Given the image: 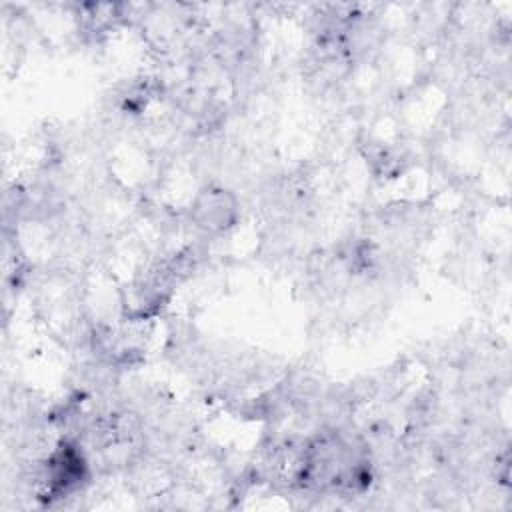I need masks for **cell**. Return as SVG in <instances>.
Listing matches in <instances>:
<instances>
[{
  "label": "cell",
  "mask_w": 512,
  "mask_h": 512,
  "mask_svg": "<svg viewBox=\"0 0 512 512\" xmlns=\"http://www.w3.org/2000/svg\"><path fill=\"white\" fill-rule=\"evenodd\" d=\"M190 216L200 230L222 234L238 222V200L226 188L206 186L196 194L190 206Z\"/></svg>",
  "instance_id": "cell-1"
}]
</instances>
